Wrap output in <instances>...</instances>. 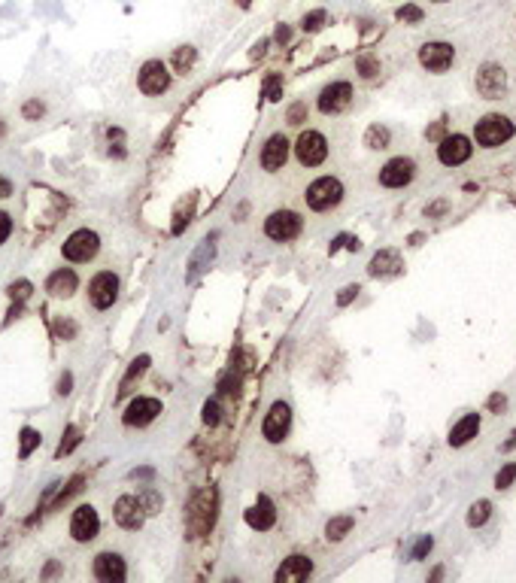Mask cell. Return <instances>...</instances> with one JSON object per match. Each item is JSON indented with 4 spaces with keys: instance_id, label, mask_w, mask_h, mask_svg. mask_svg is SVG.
Instances as JSON below:
<instances>
[{
    "instance_id": "6da1fadb",
    "label": "cell",
    "mask_w": 516,
    "mask_h": 583,
    "mask_svg": "<svg viewBox=\"0 0 516 583\" xmlns=\"http://www.w3.org/2000/svg\"><path fill=\"white\" fill-rule=\"evenodd\" d=\"M216 508H219V495H216L213 486L201 489V493L191 498V504H189V532H191V538H201V535H207L213 528Z\"/></svg>"
},
{
    "instance_id": "7a4b0ae2",
    "label": "cell",
    "mask_w": 516,
    "mask_h": 583,
    "mask_svg": "<svg viewBox=\"0 0 516 583\" xmlns=\"http://www.w3.org/2000/svg\"><path fill=\"white\" fill-rule=\"evenodd\" d=\"M304 201L316 213L334 210V207L343 201V182L337 180V176H319V180H313L310 186H307Z\"/></svg>"
},
{
    "instance_id": "3957f363",
    "label": "cell",
    "mask_w": 516,
    "mask_h": 583,
    "mask_svg": "<svg viewBox=\"0 0 516 583\" xmlns=\"http://www.w3.org/2000/svg\"><path fill=\"white\" fill-rule=\"evenodd\" d=\"M516 134L513 122L501 116V113H489V116H483L480 122L474 125V140L483 146V149H495V146L507 143L510 137Z\"/></svg>"
},
{
    "instance_id": "277c9868",
    "label": "cell",
    "mask_w": 516,
    "mask_h": 583,
    "mask_svg": "<svg viewBox=\"0 0 516 583\" xmlns=\"http://www.w3.org/2000/svg\"><path fill=\"white\" fill-rule=\"evenodd\" d=\"M97 249H101V237H97V231H91V228H76L64 240V247H61L67 262H76V265L91 262V258L97 256Z\"/></svg>"
},
{
    "instance_id": "5b68a950",
    "label": "cell",
    "mask_w": 516,
    "mask_h": 583,
    "mask_svg": "<svg viewBox=\"0 0 516 583\" xmlns=\"http://www.w3.org/2000/svg\"><path fill=\"white\" fill-rule=\"evenodd\" d=\"M301 228H304V219L298 216L295 210H274L271 216L265 219V234L276 243L295 240V237L301 234Z\"/></svg>"
},
{
    "instance_id": "8992f818",
    "label": "cell",
    "mask_w": 516,
    "mask_h": 583,
    "mask_svg": "<svg viewBox=\"0 0 516 583\" xmlns=\"http://www.w3.org/2000/svg\"><path fill=\"white\" fill-rule=\"evenodd\" d=\"M137 86H140V91L149 97L164 95V91L171 88V70H167V64L158 58L146 61V64L140 67V73H137Z\"/></svg>"
},
{
    "instance_id": "52a82bcc",
    "label": "cell",
    "mask_w": 516,
    "mask_h": 583,
    "mask_svg": "<svg viewBox=\"0 0 516 583\" xmlns=\"http://www.w3.org/2000/svg\"><path fill=\"white\" fill-rule=\"evenodd\" d=\"M119 298V277L113 271H101L95 274L88 283V301L95 310H110Z\"/></svg>"
},
{
    "instance_id": "ba28073f",
    "label": "cell",
    "mask_w": 516,
    "mask_h": 583,
    "mask_svg": "<svg viewBox=\"0 0 516 583\" xmlns=\"http://www.w3.org/2000/svg\"><path fill=\"white\" fill-rule=\"evenodd\" d=\"M295 155H298V161H301L304 167H319L322 161L328 158V140H325V134H319V131H301V137H298V143H295Z\"/></svg>"
},
{
    "instance_id": "9c48e42d",
    "label": "cell",
    "mask_w": 516,
    "mask_h": 583,
    "mask_svg": "<svg viewBox=\"0 0 516 583\" xmlns=\"http://www.w3.org/2000/svg\"><path fill=\"white\" fill-rule=\"evenodd\" d=\"M289 426H292V408L286 401H274L265 423H261V434H265L267 443H280L289 434Z\"/></svg>"
},
{
    "instance_id": "30bf717a",
    "label": "cell",
    "mask_w": 516,
    "mask_h": 583,
    "mask_svg": "<svg viewBox=\"0 0 516 583\" xmlns=\"http://www.w3.org/2000/svg\"><path fill=\"white\" fill-rule=\"evenodd\" d=\"M456 61V49L443 40H434V43H426L419 49V64L426 67L428 73H446Z\"/></svg>"
},
{
    "instance_id": "8fae6325",
    "label": "cell",
    "mask_w": 516,
    "mask_h": 583,
    "mask_svg": "<svg viewBox=\"0 0 516 583\" xmlns=\"http://www.w3.org/2000/svg\"><path fill=\"white\" fill-rule=\"evenodd\" d=\"M97 532H101V517H97V510L91 508V504H79V508L73 510L70 517V535L76 544H88L97 538Z\"/></svg>"
},
{
    "instance_id": "7c38bea8",
    "label": "cell",
    "mask_w": 516,
    "mask_h": 583,
    "mask_svg": "<svg viewBox=\"0 0 516 583\" xmlns=\"http://www.w3.org/2000/svg\"><path fill=\"white\" fill-rule=\"evenodd\" d=\"M161 413V401L158 398H149V395H137L134 401L125 408V413H122V423H125L128 428H143V426H149L152 419H155Z\"/></svg>"
},
{
    "instance_id": "4fadbf2b",
    "label": "cell",
    "mask_w": 516,
    "mask_h": 583,
    "mask_svg": "<svg viewBox=\"0 0 516 583\" xmlns=\"http://www.w3.org/2000/svg\"><path fill=\"white\" fill-rule=\"evenodd\" d=\"M477 91H480L486 101H495V97H501L507 91V73L501 64H483L480 70H477Z\"/></svg>"
},
{
    "instance_id": "5bb4252c",
    "label": "cell",
    "mask_w": 516,
    "mask_h": 583,
    "mask_svg": "<svg viewBox=\"0 0 516 583\" xmlns=\"http://www.w3.org/2000/svg\"><path fill=\"white\" fill-rule=\"evenodd\" d=\"M350 104H352V86L343 79L328 82V86L319 91V110L325 113V116H337V113H343Z\"/></svg>"
},
{
    "instance_id": "9a60e30c",
    "label": "cell",
    "mask_w": 516,
    "mask_h": 583,
    "mask_svg": "<svg viewBox=\"0 0 516 583\" xmlns=\"http://www.w3.org/2000/svg\"><path fill=\"white\" fill-rule=\"evenodd\" d=\"M471 152H474V146L465 134H450L441 140V146H437V158H441V164H446V167L465 164V161L471 158Z\"/></svg>"
},
{
    "instance_id": "2e32d148",
    "label": "cell",
    "mask_w": 516,
    "mask_h": 583,
    "mask_svg": "<svg viewBox=\"0 0 516 583\" xmlns=\"http://www.w3.org/2000/svg\"><path fill=\"white\" fill-rule=\"evenodd\" d=\"M413 176H416V161L413 158H392L383 164V171H380V186H386V189H404L407 182H413Z\"/></svg>"
},
{
    "instance_id": "e0dca14e",
    "label": "cell",
    "mask_w": 516,
    "mask_h": 583,
    "mask_svg": "<svg viewBox=\"0 0 516 583\" xmlns=\"http://www.w3.org/2000/svg\"><path fill=\"white\" fill-rule=\"evenodd\" d=\"M289 140H286V134H271L265 140V146H261V167H265L267 173H276V171H283L286 167V161H289Z\"/></svg>"
},
{
    "instance_id": "ac0fdd59",
    "label": "cell",
    "mask_w": 516,
    "mask_h": 583,
    "mask_svg": "<svg viewBox=\"0 0 516 583\" xmlns=\"http://www.w3.org/2000/svg\"><path fill=\"white\" fill-rule=\"evenodd\" d=\"M113 517H115V523H119L122 528H128V532H137V528L143 526V517H146V510L140 508V501H137V495H119V498H115Z\"/></svg>"
},
{
    "instance_id": "d6986e66",
    "label": "cell",
    "mask_w": 516,
    "mask_h": 583,
    "mask_svg": "<svg viewBox=\"0 0 516 583\" xmlns=\"http://www.w3.org/2000/svg\"><path fill=\"white\" fill-rule=\"evenodd\" d=\"M95 577L104 580V583H122L128 577V568H125V559L113 550L106 553H97L95 556Z\"/></svg>"
},
{
    "instance_id": "ffe728a7",
    "label": "cell",
    "mask_w": 516,
    "mask_h": 583,
    "mask_svg": "<svg viewBox=\"0 0 516 583\" xmlns=\"http://www.w3.org/2000/svg\"><path fill=\"white\" fill-rule=\"evenodd\" d=\"M401 271H404V262H401V252L398 249H380L371 258V265H367L371 277H398Z\"/></svg>"
},
{
    "instance_id": "44dd1931",
    "label": "cell",
    "mask_w": 516,
    "mask_h": 583,
    "mask_svg": "<svg viewBox=\"0 0 516 583\" xmlns=\"http://www.w3.org/2000/svg\"><path fill=\"white\" fill-rule=\"evenodd\" d=\"M310 574H313L310 556L295 553V556H289L280 568H276V583H298V580H307Z\"/></svg>"
},
{
    "instance_id": "7402d4cb",
    "label": "cell",
    "mask_w": 516,
    "mask_h": 583,
    "mask_svg": "<svg viewBox=\"0 0 516 583\" xmlns=\"http://www.w3.org/2000/svg\"><path fill=\"white\" fill-rule=\"evenodd\" d=\"M477 432H480V413H465V417L450 428L446 441H450V447H465L471 437H477Z\"/></svg>"
},
{
    "instance_id": "603a6c76",
    "label": "cell",
    "mask_w": 516,
    "mask_h": 583,
    "mask_svg": "<svg viewBox=\"0 0 516 583\" xmlns=\"http://www.w3.org/2000/svg\"><path fill=\"white\" fill-rule=\"evenodd\" d=\"M76 286H79V280H76V271H70V267H61V271H55L46 280V292L52 298H70Z\"/></svg>"
},
{
    "instance_id": "cb8c5ba5",
    "label": "cell",
    "mask_w": 516,
    "mask_h": 583,
    "mask_svg": "<svg viewBox=\"0 0 516 583\" xmlns=\"http://www.w3.org/2000/svg\"><path fill=\"white\" fill-rule=\"evenodd\" d=\"M274 519H276V510H274V504H271V498H267V495H258V501L246 510V523H249L252 528H258V532L271 528Z\"/></svg>"
},
{
    "instance_id": "d4e9b609",
    "label": "cell",
    "mask_w": 516,
    "mask_h": 583,
    "mask_svg": "<svg viewBox=\"0 0 516 583\" xmlns=\"http://www.w3.org/2000/svg\"><path fill=\"white\" fill-rule=\"evenodd\" d=\"M152 359L149 356H140V359H134L128 367V374H125V380H122V386H119V398H125L131 392V386H134V380H140L143 374H146V367H149Z\"/></svg>"
},
{
    "instance_id": "484cf974",
    "label": "cell",
    "mask_w": 516,
    "mask_h": 583,
    "mask_svg": "<svg viewBox=\"0 0 516 583\" xmlns=\"http://www.w3.org/2000/svg\"><path fill=\"white\" fill-rule=\"evenodd\" d=\"M389 143H392V134H389L386 125H380V122L367 125V131H365V146H367V149H389Z\"/></svg>"
},
{
    "instance_id": "4316f807",
    "label": "cell",
    "mask_w": 516,
    "mask_h": 583,
    "mask_svg": "<svg viewBox=\"0 0 516 583\" xmlns=\"http://www.w3.org/2000/svg\"><path fill=\"white\" fill-rule=\"evenodd\" d=\"M352 526H356V519H352V517H331L328 526H325V538L334 541V544L343 541L346 535L352 532Z\"/></svg>"
},
{
    "instance_id": "83f0119b",
    "label": "cell",
    "mask_w": 516,
    "mask_h": 583,
    "mask_svg": "<svg viewBox=\"0 0 516 583\" xmlns=\"http://www.w3.org/2000/svg\"><path fill=\"white\" fill-rule=\"evenodd\" d=\"M195 61H198V49H195V46H180V49L173 52V61H171V64H173L176 73L186 76L191 67H195Z\"/></svg>"
},
{
    "instance_id": "f1b7e54d",
    "label": "cell",
    "mask_w": 516,
    "mask_h": 583,
    "mask_svg": "<svg viewBox=\"0 0 516 583\" xmlns=\"http://www.w3.org/2000/svg\"><path fill=\"white\" fill-rule=\"evenodd\" d=\"M43 443V434L37 432V428H30V426H25L19 432V459H28L30 452H34L37 447Z\"/></svg>"
},
{
    "instance_id": "f546056e",
    "label": "cell",
    "mask_w": 516,
    "mask_h": 583,
    "mask_svg": "<svg viewBox=\"0 0 516 583\" xmlns=\"http://www.w3.org/2000/svg\"><path fill=\"white\" fill-rule=\"evenodd\" d=\"M489 517H492V501H486V498H480V501H474L471 508H468V526L471 528L486 526Z\"/></svg>"
},
{
    "instance_id": "4dcf8cb0",
    "label": "cell",
    "mask_w": 516,
    "mask_h": 583,
    "mask_svg": "<svg viewBox=\"0 0 516 583\" xmlns=\"http://www.w3.org/2000/svg\"><path fill=\"white\" fill-rule=\"evenodd\" d=\"M79 441H82V437H79V428H76V426H70V428H67V432H64V437H61V443H58L55 456L61 459V456H67V452H73L76 447H79Z\"/></svg>"
},
{
    "instance_id": "1f68e13d",
    "label": "cell",
    "mask_w": 516,
    "mask_h": 583,
    "mask_svg": "<svg viewBox=\"0 0 516 583\" xmlns=\"http://www.w3.org/2000/svg\"><path fill=\"white\" fill-rule=\"evenodd\" d=\"M137 501H140V508H143L146 513H158L161 504H164V498H161L155 489H143V493L137 495Z\"/></svg>"
},
{
    "instance_id": "d6a6232c",
    "label": "cell",
    "mask_w": 516,
    "mask_h": 583,
    "mask_svg": "<svg viewBox=\"0 0 516 583\" xmlns=\"http://www.w3.org/2000/svg\"><path fill=\"white\" fill-rule=\"evenodd\" d=\"M325 19H328L325 10H313V12H307L301 19V28L307 30V34H313V30H319L322 25H325Z\"/></svg>"
},
{
    "instance_id": "836d02e7",
    "label": "cell",
    "mask_w": 516,
    "mask_h": 583,
    "mask_svg": "<svg viewBox=\"0 0 516 583\" xmlns=\"http://www.w3.org/2000/svg\"><path fill=\"white\" fill-rule=\"evenodd\" d=\"M30 292H34V286H30L28 280H19V283H10V286H6V295H10L12 301H19V304L25 301Z\"/></svg>"
},
{
    "instance_id": "e575fe53",
    "label": "cell",
    "mask_w": 516,
    "mask_h": 583,
    "mask_svg": "<svg viewBox=\"0 0 516 583\" xmlns=\"http://www.w3.org/2000/svg\"><path fill=\"white\" fill-rule=\"evenodd\" d=\"M356 67H359V73L365 76V79H374V76L380 73V61H374L371 55H361V58L356 61Z\"/></svg>"
},
{
    "instance_id": "d590c367",
    "label": "cell",
    "mask_w": 516,
    "mask_h": 583,
    "mask_svg": "<svg viewBox=\"0 0 516 583\" xmlns=\"http://www.w3.org/2000/svg\"><path fill=\"white\" fill-rule=\"evenodd\" d=\"M286 122H289V125H304V122H307V104L304 101L292 104L289 113H286Z\"/></svg>"
},
{
    "instance_id": "8d00e7d4",
    "label": "cell",
    "mask_w": 516,
    "mask_h": 583,
    "mask_svg": "<svg viewBox=\"0 0 516 583\" xmlns=\"http://www.w3.org/2000/svg\"><path fill=\"white\" fill-rule=\"evenodd\" d=\"M513 480H516V465H513V462H507V465L501 468V471L495 474V489H507Z\"/></svg>"
},
{
    "instance_id": "74e56055",
    "label": "cell",
    "mask_w": 516,
    "mask_h": 583,
    "mask_svg": "<svg viewBox=\"0 0 516 583\" xmlns=\"http://www.w3.org/2000/svg\"><path fill=\"white\" fill-rule=\"evenodd\" d=\"M265 95H267V101H280L283 97V79L276 73L265 79Z\"/></svg>"
},
{
    "instance_id": "f35d334b",
    "label": "cell",
    "mask_w": 516,
    "mask_h": 583,
    "mask_svg": "<svg viewBox=\"0 0 516 583\" xmlns=\"http://www.w3.org/2000/svg\"><path fill=\"white\" fill-rule=\"evenodd\" d=\"M395 15H398L401 21H410V25H419V21H422V10H419V6H413V3L401 6V10H398Z\"/></svg>"
},
{
    "instance_id": "ab89813d",
    "label": "cell",
    "mask_w": 516,
    "mask_h": 583,
    "mask_svg": "<svg viewBox=\"0 0 516 583\" xmlns=\"http://www.w3.org/2000/svg\"><path fill=\"white\" fill-rule=\"evenodd\" d=\"M43 113H46V106L40 101H28L25 106H21V116H25V119H40Z\"/></svg>"
},
{
    "instance_id": "60d3db41",
    "label": "cell",
    "mask_w": 516,
    "mask_h": 583,
    "mask_svg": "<svg viewBox=\"0 0 516 583\" xmlns=\"http://www.w3.org/2000/svg\"><path fill=\"white\" fill-rule=\"evenodd\" d=\"M431 547H434V538H431V535H426V538H422V541L413 547V559H426V556L431 553Z\"/></svg>"
},
{
    "instance_id": "b9f144b4",
    "label": "cell",
    "mask_w": 516,
    "mask_h": 583,
    "mask_svg": "<svg viewBox=\"0 0 516 583\" xmlns=\"http://www.w3.org/2000/svg\"><path fill=\"white\" fill-rule=\"evenodd\" d=\"M10 234H12V216L0 210V243L10 240Z\"/></svg>"
},
{
    "instance_id": "7bdbcfd3",
    "label": "cell",
    "mask_w": 516,
    "mask_h": 583,
    "mask_svg": "<svg viewBox=\"0 0 516 583\" xmlns=\"http://www.w3.org/2000/svg\"><path fill=\"white\" fill-rule=\"evenodd\" d=\"M204 423L207 426H219V404H216V401L204 404Z\"/></svg>"
},
{
    "instance_id": "ee69618b",
    "label": "cell",
    "mask_w": 516,
    "mask_h": 583,
    "mask_svg": "<svg viewBox=\"0 0 516 583\" xmlns=\"http://www.w3.org/2000/svg\"><path fill=\"white\" fill-rule=\"evenodd\" d=\"M359 292H361V289L356 286V283H352V286H343V289H341V295H337V307H346V304L352 301V298L359 295Z\"/></svg>"
},
{
    "instance_id": "f6af8a7d",
    "label": "cell",
    "mask_w": 516,
    "mask_h": 583,
    "mask_svg": "<svg viewBox=\"0 0 516 583\" xmlns=\"http://www.w3.org/2000/svg\"><path fill=\"white\" fill-rule=\"evenodd\" d=\"M70 389H73V374L64 371V374H61V380H58V395H70Z\"/></svg>"
},
{
    "instance_id": "bcb514c9",
    "label": "cell",
    "mask_w": 516,
    "mask_h": 583,
    "mask_svg": "<svg viewBox=\"0 0 516 583\" xmlns=\"http://www.w3.org/2000/svg\"><path fill=\"white\" fill-rule=\"evenodd\" d=\"M276 43H289L292 40V28L289 25H276Z\"/></svg>"
},
{
    "instance_id": "7dc6e473",
    "label": "cell",
    "mask_w": 516,
    "mask_h": 583,
    "mask_svg": "<svg viewBox=\"0 0 516 583\" xmlns=\"http://www.w3.org/2000/svg\"><path fill=\"white\" fill-rule=\"evenodd\" d=\"M131 477H134V480H152V477H155V471H152V468H137V471H131Z\"/></svg>"
},
{
    "instance_id": "c3c4849f",
    "label": "cell",
    "mask_w": 516,
    "mask_h": 583,
    "mask_svg": "<svg viewBox=\"0 0 516 583\" xmlns=\"http://www.w3.org/2000/svg\"><path fill=\"white\" fill-rule=\"evenodd\" d=\"M267 43H271V40H267V37H265V40H258L256 46H252V58H261V55H265V49H267Z\"/></svg>"
},
{
    "instance_id": "681fc988",
    "label": "cell",
    "mask_w": 516,
    "mask_h": 583,
    "mask_svg": "<svg viewBox=\"0 0 516 583\" xmlns=\"http://www.w3.org/2000/svg\"><path fill=\"white\" fill-rule=\"evenodd\" d=\"M443 210H446V201H437V204L426 207V216H437V213H443Z\"/></svg>"
},
{
    "instance_id": "f907efd6",
    "label": "cell",
    "mask_w": 516,
    "mask_h": 583,
    "mask_svg": "<svg viewBox=\"0 0 516 583\" xmlns=\"http://www.w3.org/2000/svg\"><path fill=\"white\" fill-rule=\"evenodd\" d=\"M489 408H492V410L504 408V395H492V398H489Z\"/></svg>"
},
{
    "instance_id": "816d5d0a",
    "label": "cell",
    "mask_w": 516,
    "mask_h": 583,
    "mask_svg": "<svg viewBox=\"0 0 516 583\" xmlns=\"http://www.w3.org/2000/svg\"><path fill=\"white\" fill-rule=\"evenodd\" d=\"M12 195V186L6 180H0V198H10Z\"/></svg>"
},
{
    "instance_id": "f5cc1de1",
    "label": "cell",
    "mask_w": 516,
    "mask_h": 583,
    "mask_svg": "<svg viewBox=\"0 0 516 583\" xmlns=\"http://www.w3.org/2000/svg\"><path fill=\"white\" fill-rule=\"evenodd\" d=\"M249 3H252V0H237V6H243V10H246Z\"/></svg>"
},
{
    "instance_id": "db71d44e",
    "label": "cell",
    "mask_w": 516,
    "mask_h": 583,
    "mask_svg": "<svg viewBox=\"0 0 516 583\" xmlns=\"http://www.w3.org/2000/svg\"><path fill=\"white\" fill-rule=\"evenodd\" d=\"M3 134H6V125H3V122H0V137H3Z\"/></svg>"
},
{
    "instance_id": "11a10c76",
    "label": "cell",
    "mask_w": 516,
    "mask_h": 583,
    "mask_svg": "<svg viewBox=\"0 0 516 583\" xmlns=\"http://www.w3.org/2000/svg\"><path fill=\"white\" fill-rule=\"evenodd\" d=\"M437 3H443V0H437Z\"/></svg>"
}]
</instances>
